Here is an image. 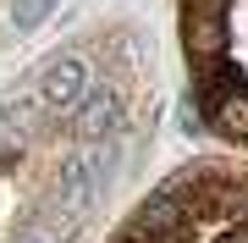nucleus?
Wrapping results in <instances>:
<instances>
[{"label": "nucleus", "instance_id": "1", "mask_svg": "<svg viewBox=\"0 0 248 243\" xmlns=\"http://www.w3.org/2000/svg\"><path fill=\"white\" fill-rule=\"evenodd\" d=\"M226 0H187L182 6V45L193 66L226 61Z\"/></svg>", "mask_w": 248, "mask_h": 243}, {"label": "nucleus", "instance_id": "2", "mask_svg": "<svg viewBox=\"0 0 248 243\" xmlns=\"http://www.w3.org/2000/svg\"><path fill=\"white\" fill-rule=\"evenodd\" d=\"M89 94H94V66H89V55H78V50L55 55L45 72H39V105L45 111H78Z\"/></svg>", "mask_w": 248, "mask_h": 243}, {"label": "nucleus", "instance_id": "3", "mask_svg": "<svg viewBox=\"0 0 248 243\" xmlns=\"http://www.w3.org/2000/svg\"><path fill=\"white\" fill-rule=\"evenodd\" d=\"M187 216H193V205H187V177H177V182H166L160 194H149L138 205L133 238H166V232H177Z\"/></svg>", "mask_w": 248, "mask_h": 243}, {"label": "nucleus", "instance_id": "4", "mask_svg": "<svg viewBox=\"0 0 248 243\" xmlns=\"http://www.w3.org/2000/svg\"><path fill=\"white\" fill-rule=\"evenodd\" d=\"M122 116H127V99L105 83V89H94L78 111H72V133H78L83 144H105L116 127H122Z\"/></svg>", "mask_w": 248, "mask_h": 243}, {"label": "nucleus", "instance_id": "5", "mask_svg": "<svg viewBox=\"0 0 248 243\" xmlns=\"http://www.w3.org/2000/svg\"><path fill=\"white\" fill-rule=\"evenodd\" d=\"M210 127H221L226 138H248V89L226 94L221 105H210Z\"/></svg>", "mask_w": 248, "mask_h": 243}, {"label": "nucleus", "instance_id": "6", "mask_svg": "<svg viewBox=\"0 0 248 243\" xmlns=\"http://www.w3.org/2000/svg\"><path fill=\"white\" fill-rule=\"evenodd\" d=\"M50 11H55V0H11L6 17H11V28H17V33H33V28L50 22Z\"/></svg>", "mask_w": 248, "mask_h": 243}, {"label": "nucleus", "instance_id": "7", "mask_svg": "<svg viewBox=\"0 0 248 243\" xmlns=\"http://www.w3.org/2000/svg\"><path fill=\"white\" fill-rule=\"evenodd\" d=\"M177 122H182V133H204V105H199V94H182L177 99Z\"/></svg>", "mask_w": 248, "mask_h": 243}, {"label": "nucleus", "instance_id": "8", "mask_svg": "<svg viewBox=\"0 0 248 243\" xmlns=\"http://www.w3.org/2000/svg\"><path fill=\"white\" fill-rule=\"evenodd\" d=\"M17 243H61V238H55L50 227H45V221L33 216V221H22V232H17Z\"/></svg>", "mask_w": 248, "mask_h": 243}, {"label": "nucleus", "instance_id": "9", "mask_svg": "<svg viewBox=\"0 0 248 243\" xmlns=\"http://www.w3.org/2000/svg\"><path fill=\"white\" fill-rule=\"evenodd\" d=\"M215 243H248V227H232L226 238H215Z\"/></svg>", "mask_w": 248, "mask_h": 243}, {"label": "nucleus", "instance_id": "10", "mask_svg": "<svg viewBox=\"0 0 248 243\" xmlns=\"http://www.w3.org/2000/svg\"><path fill=\"white\" fill-rule=\"evenodd\" d=\"M127 243H143V238H133V232H127Z\"/></svg>", "mask_w": 248, "mask_h": 243}]
</instances>
